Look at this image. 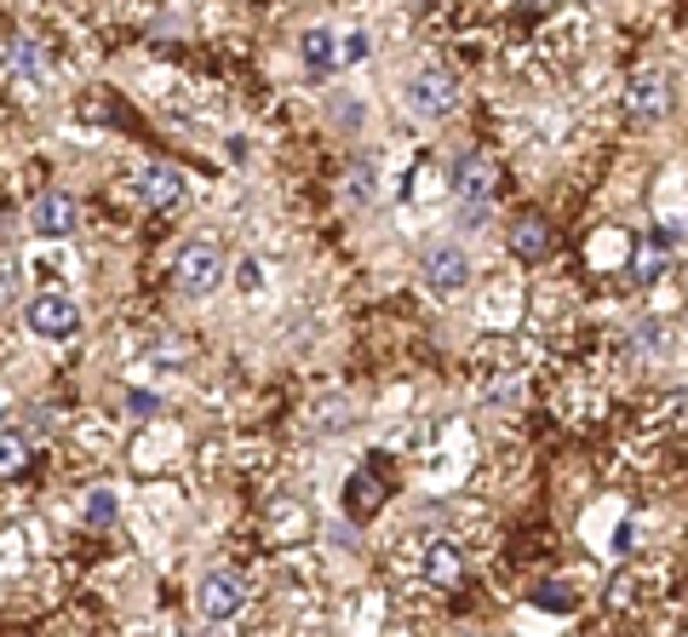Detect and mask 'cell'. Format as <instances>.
I'll return each instance as SVG.
<instances>
[{"instance_id":"1","label":"cell","mask_w":688,"mask_h":637,"mask_svg":"<svg viewBox=\"0 0 688 637\" xmlns=\"http://www.w3.org/2000/svg\"><path fill=\"white\" fill-rule=\"evenodd\" d=\"M172 282L184 288L190 299H207L218 282H224V247L213 236H195L178 247V265H172Z\"/></svg>"},{"instance_id":"2","label":"cell","mask_w":688,"mask_h":637,"mask_svg":"<svg viewBox=\"0 0 688 637\" xmlns=\"http://www.w3.org/2000/svg\"><path fill=\"white\" fill-rule=\"evenodd\" d=\"M247 603H252V585L236 569H213L195 585V608H201V621H213V626H229Z\"/></svg>"},{"instance_id":"3","label":"cell","mask_w":688,"mask_h":637,"mask_svg":"<svg viewBox=\"0 0 688 637\" xmlns=\"http://www.w3.org/2000/svg\"><path fill=\"white\" fill-rule=\"evenodd\" d=\"M402 98H407V110H414L419 121H448V115L459 110V81H453L448 69L425 64V69H414V75H407Z\"/></svg>"},{"instance_id":"4","label":"cell","mask_w":688,"mask_h":637,"mask_svg":"<svg viewBox=\"0 0 688 637\" xmlns=\"http://www.w3.org/2000/svg\"><path fill=\"white\" fill-rule=\"evenodd\" d=\"M677 110V87L666 81V69H636L625 87V115L631 121H666Z\"/></svg>"},{"instance_id":"5","label":"cell","mask_w":688,"mask_h":637,"mask_svg":"<svg viewBox=\"0 0 688 637\" xmlns=\"http://www.w3.org/2000/svg\"><path fill=\"white\" fill-rule=\"evenodd\" d=\"M453 195L465 201V208H494V195H499V167H494V156H482V149L459 156V167H453Z\"/></svg>"},{"instance_id":"6","label":"cell","mask_w":688,"mask_h":637,"mask_svg":"<svg viewBox=\"0 0 688 637\" xmlns=\"http://www.w3.org/2000/svg\"><path fill=\"white\" fill-rule=\"evenodd\" d=\"M30 334H41V339H75V334H81V304L64 299V293L30 299Z\"/></svg>"},{"instance_id":"7","label":"cell","mask_w":688,"mask_h":637,"mask_svg":"<svg viewBox=\"0 0 688 637\" xmlns=\"http://www.w3.org/2000/svg\"><path fill=\"white\" fill-rule=\"evenodd\" d=\"M419 270H425V288L437 293V299H453V293H465V282H471V259H465V253H459L453 242L430 247Z\"/></svg>"},{"instance_id":"8","label":"cell","mask_w":688,"mask_h":637,"mask_svg":"<svg viewBox=\"0 0 688 637\" xmlns=\"http://www.w3.org/2000/svg\"><path fill=\"white\" fill-rule=\"evenodd\" d=\"M75 219H81V201H75V190H46V195L35 201V236H46V242L75 236Z\"/></svg>"},{"instance_id":"9","label":"cell","mask_w":688,"mask_h":637,"mask_svg":"<svg viewBox=\"0 0 688 637\" xmlns=\"http://www.w3.org/2000/svg\"><path fill=\"white\" fill-rule=\"evenodd\" d=\"M511 253L522 265H545L551 253H556V231L540 219V213H522L517 224H511Z\"/></svg>"},{"instance_id":"10","label":"cell","mask_w":688,"mask_h":637,"mask_svg":"<svg viewBox=\"0 0 688 637\" xmlns=\"http://www.w3.org/2000/svg\"><path fill=\"white\" fill-rule=\"evenodd\" d=\"M138 195H144V208L172 213L178 201H184V172H178V167H144V178H138Z\"/></svg>"},{"instance_id":"11","label":"cell","mask_w":688,"mask_h":637,"mask_svg":"<svg viewBox=\"0 0 688 637\" xmlns=\"http://www.w3.org/2000/svg\"><path fill=\"white\" fill-rule=\"evenodd\" d=\"M298 58H304V69L311 75H327L339 64V35L334 30H304L298 35Z\"/></svg>"},{"instance_id":"12","label":"cell","mask_w":688,"mask_h":637,"mask_svg":"<svg viewBox=\"0 0 688 637\" xmlns=\"http://www.w3.org/2000/svg\"><path fill=\"white\" fill-rule=\"evenodd\" d=\"M459 574H465V557H459L453 540H430L425 546V580L430 585H453Z\"/></svg>"},{"instance_id":"13","label":"cell","mask_w":688,"mask_h":637,"mask_svg":"<svg viewBox=\"0 0 688 637\" xmlns=\"http://www.w3.org/2000/svg\"><path fill=\"white\" fill-rule=\"evenodd\" d=\"M339 195H345V208H373V195H379V178L368 161H350L345 178H339Z\"/></svg>"},{"instance_id":"14","label":"cell","mask_w":688,"mask_h":637,"mask_svg":"<svg viewBox=\"0 0 688 637\" xmlns=\"http://www.w3.org/2000/svg\"><path fill=\"white\" fill-rule=\"evenodd\" d=\"M30 454H35V443L23 437L18 425H0V477H18L23 466H30Z\"/></svg>"},{"instance_id":"15","label":"cell","mask_w":688,"mask_h":637,"mask_svg":"<svg viewBox=\"0 0 688 637\" xmlns=\"http://www.w3.org/2000/svg\"><path fill=\"white\" fill-rule=\"evenodd\" d=\"M379 477L373 471H356L350 482H345V505H350V517H373V505H379Z\"/></svg>"},{"instance_id":"16","label":"cell","mask_w":688,"mask_h":637,"mask_svg":"<svg viewBox=\"0 0 688 637\" xmlns=\"http://www.w3.org/2000/svg\"><path fill=\"white\" fill-rule=\"evenodd\" d=\"M115 523H121V500H115V489H92V494H87V528L104 534V528H115Z\"/></svg>"},{"instance_id":"17","label":"cell","mask_w":688,"mask_h":637,"mask_svg":"<svg viewBox=\"0 0 688 637\" xmlns=\"http://www.w3.org/2000/svg\"><path fill=\"white\" fill-rule=\"evenodd\" d=\"M327 115H334V126H345V133H362V121H368V110H362V98H334L327 104Z\"/></svg>"},{"instance_id":"18","label":"cell","mask_w":688,"mask_h":637,"mask_svg":"<svg viewBox=\"0 0 688 637\" xmlns=\"http://www.w3.org/2000/svg\"><path fill=\"white\" fill-rule=\"evenodd\" d=\"M23 437H30V443H46V437H53V431H58V414H53V407H30V414H23Z\"/></svg>"},{"instance_id":"19","label":"cell","mask_w":688,"mask_h":637,"mask_svg":"<svg viewBox=\"0 0 688 637\" xmlns=\"http://www.w3.org/2000/svg\"><path fill=\"white\" fill-rule=\"evenodd\" d=\"M533 603H540V608H556V615H568V608H574V592H568V585H533Z\"/></svg>"},{"instance_id":"20","label":"cell","mask_w":688,"mask_h":637,"mask_svg":"<svg viewBox=\"0 0 688 637\" xmlns=\"http://www.w3.org/2000/svg\"><path fill=\"white\" fill-rule=\"evenodd\" d=\"M636 339H643L648 356H659V350L672 345V327H666V322H643V334H636Z\"/></svg>"},{"instance_id":"21","label":"cell","mask_w":688,"mask_h":637,"mask_svg":"<svg viewBox=\"0 0 688 637\" xmlns=\"http://www.w3.org/2000/svg\"><path fill=\"white\" fill-rule=\"evenodd\" d=\"M362 58H368V35L350 30V35L339 41V64H362Z\"/></svg>"},{"instance_id":"22","label":"cell","mask_w":688,"mask_h":637,"mask_svg":"<svg viewBox=\"0 0 688 637\" xmlns=\"http://www.w3.org/2000/svg\"><path fill=\"white\" fill-rule=\"evenodd\" d=\"M236 282H241V293H259V288H264V270H259V259H247V265L236 270Z\"/></svg>"},{"instance_id":"23","label":"cell","mask_w":688,"mask_h":637,"mask_svg":"<svg viewBox=\"0 0 688 637\" xmlns=\"http://www.w3.org/2000/svg\"><path fill=\"white\" fill-rule=\"evenodd\" d=\"M12 293H18V270L0 259V304H12Z\"/></svg>"},{"instance_id":"24","label":"cell","mask_w":688,"mask_h":637,"mask_svg":"<svg viewBox=\"0 0 688 637\" xmlns=\"http://www.w3.org/2000/svg\"><path fill=\"white\" fill-rule=\"evenodd\" d=\"M12 414H18V402H12V391H7V385H0V425H7Z\"/></svg>"},{"instance_id":"25","label":"cell","mask_w":688,"mask_h":637,"mask_svg":"<svg viewBox=\"0 0 688 637\" xmlns=\"http://www.w3.org/2000/svg\"><path fill=\"white\" fill-rule=\"evenodd\" d=\"M517 7H545V0H517Z\"/></svg>"}]
</instances>
